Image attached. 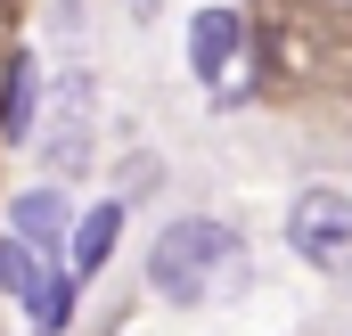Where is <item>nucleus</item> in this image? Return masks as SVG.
Segmentation results:
<instances>
[{
    "mask_svg": "<svg viewBox=\"0 0 352 336\" xmlns=\"http://www.w3.org/2000/svg\"><path fill=\"white\" fill-rule=\"evenodd\" d=\"M238 279V230L230 222H213V213H180L156 230V246H148V287L180 304V312H197L205 295H221Z\"/></svg>",
    "mask_w": 352,
    "mask_h": 336,
    "instance_id": "f257e3e1",
    "label": "nucleus"
},
{
    "mask_svg": "<svg viewBox=\"0 0 352 336\" xmlns=\"http://www.w3.org/2000/svg\"><path fill=\"white\" fill-rule=\"evenodd\" d=\"M287 246L303 262H320V271L352 262V197L344 189H303L295 213H287Z\"/></svg>",
    "mask_w": 352,
    "mask_h": 336,
    "instance_id": "f03ea898",
    "label": "nucleus"
},
{
    "mask_svg": "<svg viewBox=\"0 0 352 336\" xmlns=\"http://www.w3.org/2000/svg\"><path fill=\"white\" fill-rule=\"evenodd\" d=\"M238 50H246V17H238V8H197V25H188V66H197V83H221Z\"/></svg>",
    "mask_w": 352,
    "mask_h": 336,
    "instance_id": "7ed1b4c3",
    "label": "nucleus"
},
{
    "mask_svg": "<svg viewBox=\"0 0 352 336\" xmlns=\"http://www.w3.org/2000/svg\"><path fill=\"white\" fill-rule=\"evenodd\" d=\"M90 165V83H66V98H58V132H50V172H74Z\"/></svg>",
    "mask_w": 352,
    "mask_h": 336,
    "instance_id": "20e7f679",
    "label": "nucleus"
},
{
    "mask_svg": "<svg viewBox=\"0 0 352 336\" xmlns=\"http://www.w3.org/2000/svg\"><path fill=\"white\" fill-rule=\"evenodd\" d=\"M115 238H123V197L90 205L82 222H74V279H98V271L115 262Z\"/></svg>",
    "mask_w": 352,
    "mask_h": 336,
    "instance_id": "39448f33",
    "label": "nucleus"
},
{
    "mask_svg": "<svg viewBox=\"0 0 352 336\" xmlns=\"http://www.w3.org/2000/svg\"><path fill=\"white\" fill-rule=\"evenodd\" d=\"M33 140V58H8V90H0V148Z\"/></svg>",
    "mask_w": 352,
    "mask_h": 336,
    "instance_id": "423d86ee",
    "label": "nucleus"
},
{
    "mask_svg": "<svg viewBox=\"0 0 352 336\" xmlns=\"http://www.w3.org/2000/svg\"><path fill=\"white\" fill-rule=\"evenodd\" d=\"M8 222H16V238H33V246H58V238H66V197H58V189H25Z\"/></svg>",
    "mask_w": 352,
    "mask_h": 336,
    "instance_id": "0eeeda50",
    "label": "nucleus"
},
{
    "mask_svg": "<svg viewBox=\"0 0 352 336\" xmlns=\"http://www.w3.org/2000/svg\"><path fill=\"white\" fill-rule=\"evenodd\" d=\"M74 287H82L74 271H41V287L25 295V304H33V328H41V336H58L66 320H74Z\"/></svg>",
    "mask_w": 352,
    "mask_h": 336,
    "instance_id": "6e6552de",
    "label": "nucleus"
},
{
    "mask_svg": "<svg viewBox=\"0 0 352 336\" xmlns=\"http://www.w3.org/2000/svg\"><path fill=\"white\" fill-rule=\"evenodd\" d=\"M41 262H50V246L0 238V295H33V287H41Z\"/></svg>",
    "mask_w": 352,
    "mask_h": 336,
    "instance_id": "1a4fd4ad",
    "label": "nucleus"
}]
</instances>
